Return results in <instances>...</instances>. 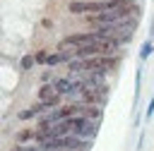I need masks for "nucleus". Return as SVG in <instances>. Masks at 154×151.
Listing matches in <instances>:
<instances>
[{
    "label": "nucleus",
    "mask_w": 154,
    "mask_h": 151,
    "mask_svg": "<svg viewBox=\"0 0 154 151\" xmlns=\"http://www.w3.org/2000/svg\"><path fill=\"white\" fill-rule=\"evenodd\" d=\"M38 101L41 103H46L48 108H53V105H58L60 103V98H63V93L58 91V86L55 84H43V86H38Z\"/></svg>",
    "instance_id": "f257e3e1"
},
{
    "label": "nucleus",
    "mask_w": 154,
    "mask_h": 151,
    "mask_svg": "<svg viewBox=\"0 0 154 151\" xmlns=\"http://www.w3.org/2000/svg\"><path fill=\"white\" fill-rule=\"evenodd\" d=\"M154 115V96H152V101H149V108H147V120Z\"/></svg>",
    "instance_id": "0eeeda50"
},
{
    "label": "nucleus",
    "mask_w": 154,
    "mask_h": 151,
    "mask_svg": "<svg viewBox=\"0 0 154 151\" xmlns=\"http://www.w3.org/2000/svg\"><path fill=\"white\" fill-rule=\"evenodd\" d=\"M48 55H51V53H48L46 48L36 50V53H34V58H36V65H46V62H48Z\"/></svg>",
    "instance_id": "20e7f679"
},
{
    "label": "nucleus",
    "mask_w": 154,
    "mask_h": 151,
    "mask_svg": "<svg viewBox=\"0 0 154 151\" xmlns=\"http://www.w3.org/2000/svg\"><path fill=\"white\" fill-rule=\"evenodd\" d=\"M34 62H36V58H34V55H24V58H22V70H24V72H26V70H31V67H34Z\"/></svg>",
    "instance_id": "39448f33"
},
{
    "label": "nucleus",
    "mask_w": 154,
    "mask_h": 151,
    "mask_svg": "<svg viewBox=\"0 0 154 151\" xmlns=\"http://www.w3.org/2000/svg\"><path fill=\"white\" fill-rule=\"evenodd\" d=\"M46 108H48V105L38 101V103H34V105H31L29 110H24V113H19V120H26V117H34V115H41V113H43Z\"/></svg>",
    "instance_id": "f03ea898"
},
{
    "label": "nucleus",
    "mask_w": 154,
    "mask_h": 151,
    "mask_svg": "<svg viewBox=\"0 0 154 151\" xmlns=\"http://www.w3.org/2000/svg\"><path fill=\"white\" fill-rule=\"evenodd\" d=\"M152 48H154L152 38H149V41H144V43H142V48H140V58H142V60H147V58L152 55Z\"/></svg>",
    "instance_id": "7ed1b4c3"
},
{
    "label": "nucleus",
    "mask_w": 154,
    "mask_h": 151,
    "mask_svg": "<svg viewBox=\"0 0 154 151\" xmlns=\"http://www.w3.org/2000/svg\"><path fill=\"white\" fill-rule=\"evenodd\" d=\"M31 137H36V132H31V129H24V132H19V141H26V139H31Z\"/></svg>",
    "instance_id": "423d86ee"
}]
</instances>
